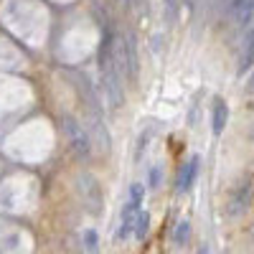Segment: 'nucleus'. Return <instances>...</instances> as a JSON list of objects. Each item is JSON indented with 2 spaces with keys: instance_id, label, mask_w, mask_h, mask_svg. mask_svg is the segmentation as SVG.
<instances>
[{
  "instance_id": "obj_3",
  "label": "nucleus",
  "mask_w": 254,
  "mask_h": 254,
  "mask_svg": "<svg viewBox=\"0 0 254 254\" xmlns=\"http://www.w3.org/2000/svg\"><path fill=\"white\" fill-rule=\"evenodd\" d=\"M252 198H254V186H252V181H242V183H239L234 190H231L229 203H226V214H229L231 219L242 216L244 211L249 208Z\"/></svg>"
},
{
  "instance_id": "obj_4",
  "label": "nucleus",
  "mask_w": 254,
  "mask_h": 254,
  "mask_svg": "<svg viewBox=\"0 0 254 254\" xmlns=\"http://www.w3.org/2000/svg\"><path fill=\"white\" fill-rule=\"evenodd\" d=\"M226 13L234 26H247L254 18V0H229Z\"/></svg>"
},
{
  "instance_id": "obj_9",
  "label": "nucleus",
  "mask_w": 254,
  "mask_h": 254,
  "mask_svg": "<svg viewBox=\"0 0 254 254\" xmlns=\"http://www.w3.org/2000/svg\"><path fill=\"white\" fill-rule=\"evenodd\" d=\"M188 239H190V224H188V221H178V226H176V231H173V244L183 247Z\"/></svg>"
},
{
  "instance_id": "obj_14",
  "label": "nucleus",
  "mask_w": 254,
  "mask_h": 254,
  "mask_svg": "<svg viewBox=\"0 0 254 254\" xmlns=\"http://www.w3.org/2000/svg\"><path fill=\"white\" fill-rule=\"evenodd\" d=\"M198 254H208V249H206V247H201V252H198Z\"/></svg>"
},
{
  "instance_id": "obj_11",
  "label": "nucleus",
  "mask_w": 254,
  "mask_h": 254,
  "mask_svg": "<svg viewBox=\"0 0 254 254\" xmlns=\"http://www.w3.org/2000/svg\"><path fill=\"white\" fill-rule=\"evenodd\" d=\"M84 239H87V252L89 254H97V234H94V231H87Z\"/></svg>"
},
{
  "instance_id": "obj_1",
  "label": "nucleus",
  "mask_w": 254,
  "mask_h": 254,
  "mask_svg": "<svg viewBox=\"0 0 254 254\" xmlns=\"http://www.w3.org/2000/svg\"><path fill=\"white\" fill-rule=\"evenodd\" d=\"M99 71H102V87L107 94L112 107H120L125 102V89H122V71L115 61V51H112V38L107 36L104 44L99 49Z\"/></svg>"
},
{
  "instance_id": "obj_15",
  "label": "nucleus",
  "mask_w": 254,
  "mask_h": 254,
  "mask_svg": "<svg viewBox=\"0 0 254 254\" xmlns=\"http://www.w3.org/2000/svg\"><path fill=\"white\" fill-rule=\"evenodd\" d=\"M252 237H254V229H252Z\"/></svg>"
},
{
  "instance_id": "obj_8",
  "label": "nucleus",
  "mask_w": 254,
  "mask_h": 254,
  "mask_svg": "<svg viewBox=\"0 0 254 254\" xmlns=\"http://www.w3.org/2000/svg\"><path fill=\"white\" fill-rule=\"evenodd\" d=\"M226 117H229V107L226 102H216L214 104V117H211V125H214V135H221L224 127H226Z\"/></svg>"
},
{
  "instance_id": "obj_5",
  "label": "nucleus",
  "mask_w": 254,
  "mask_h": 254,
  "mask_svg": "<svg viewBox=\"0 0 254 254\" xmlns=\"http://www.w3.org/2000/svg\"><path fill=\"white\" fill-rule=\"evenodd\" d=\"M79 190H81L84 196H87L89 208H92V211H97V208H99V203H102V193H99L97 181H94L92 176H81V178H79Z\"/></svg>"
},
{
  "instance_id": "obj_7",
  "label": "nucleus",
  "mask_w": 254,
  "mask_h": 254,
  "mask_svg": "<svg viewBox=\"0 0 254 254\" xmlns=\"http://www.w3.org/2000/svg\"><path fill=\"white\" fill-rule=\"evenodd\" d=\"M254 64V33H249L242 44V54H239V74H244Z\"/></svg>"
},
{
  "instance_id": "obj_2",
  "label": "nucleus",
  "mask_w": 254,
  "mask_h": 254,
  "mask_svg": "<svg viewBox=\"0 0 254 254\" xmlns=\"http://www.w3.org/2000/svg\"><path fill=\"white\" fill-rule=\"evenodd\" d=\"M64 130H66L69 145H71V150L76 153V158H89L92 142H89L87 130H84V127H81L74 117H66V120H64Z\"/></svg>"
},
{
  "instance_id": "obj_12",
  "label": "nucleus",
  "mask_w": 254,
  "mask_h": 254,
  "mask_svg": "<svg viewBox=\"0 0 254 254\" xmlns=\"http://www.w3.org/2000/svg\"><path fill=\"white\" fill-rule=\"evenodd\" d=\"M158 176H160V171H158V168H155V171H153V176H150V181H153V186H158Z\"/></svg>"
},
{
  "instance_id": "obj_10",
  "label": "nucleus",
  "mask_w": 254,
  "mask_h": 254,
  "mask_svg": "<svg viewBox=\"0 0 254 254\" xmlns=\"http://www.w3.org/2000/svg\"><path fill=\"white\" fill-rule=\"evenodd\" d=\"M147 224H150V216H147L145 211H140V214H137V219H135V234H137L140 239L147 234Z\"/></svg>"
},
{
  "instance_id": "obj_13",
  "label": "nucleus",
  "mask_w": 254,
  "mask_h": 254,
  "mask_svg": "<svg viewBox=\"0 0 254 254\" xmlns=\"http://www.w3.org/2000/svg\"><path fill=\"white\" fill-rule=\"evenodd\" d=\"M247 89H249V92H254V74L249 76V84H247Z\"/></svg>"
},
{
  "instance_id": "obj_6",
  "label": "nucleus",
  "mask_w": 254,
  "mask_h": 254,
  "mask_svg": "<svg viewBox=\"0 0 254 254\" xmlns=\"http://www.w3.org/2000/svg\"><path fill=\"white\" fill-rule=\"evenodd\" d=\"M196 176H198V158L193 155L190 160H186V163H183L181 173H178V190H181V193H183V190H188L190 186H193Z\"/></svg>"
}]
</instances>
